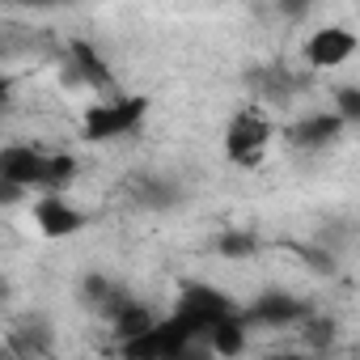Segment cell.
<instances>
[{"instance_id": "7", "label": "cell", "mask_w": 360, "mask_h": 360, "mask_svg": "<svg viewBox=\"0 0 360 360\" xmlns=\"http://www.w3.org/2000/svg\"><path fill=\"white\" fill-rule=\"evenodd\" d=\"M34 225L43 229V238H72V233H81L85 225H89V217L85 212H77L68 200H60V195H43L39 204H34Z\"/></svg>"}, {"instance_id": "3", "label": "cell", "mask_w": 360, "mask_h": 360, "mask_svg": "<svg viewBox=\"0 0 360 360\" xmlns=\"http://www.w3.org/2000/svg\"><path fill=\"white\" fill-rule=\"evenodd\" d=\"M144 115H148V98L144 94H131V98H119V102H98L85 115V140L102 144V140L127 136V131L140 127Z\"/></svg>"}, {"instance_id": "15", "label": "cell", "mask_w": 360, "mask_h": 360, "mask_svg": "<svg viewBox=\"0 0 360 360\" xmlns=\"http://www.w3.org/2000/svg\"><path fill=\"white\" fill-rule=\"evenodd\" d=\"M217 250H221L225 259H250V255L259 250V238H255V233H242V229H233V233H225V238L217 242Z\"/></svg>"}, {"instance_id": "5", "label": "cell", "mask_w": 360, "mask_h": 360, "mask_svg": "<svg viewBox=\"0 0 360 360\" xmlns=\"http://www.w3.org/2000/svg\"><path fill=\"white\" fill-rule=\"evenodd\" d=\"M309 318V305L292 292H263L242 322H259V326H292V322H305Z\"/></svg>"}, {"instance_id": "8", "label": "cell", "mask_w": 360, "mask_h": 360, "mask_svg": "<svg viewBox=\"0 0 360 360\" xmlns=\"http://www.w3.org/2000/svg\"><path fill=\"white\" fill-rule=\"evenodd\" d=\"M352 51H356V34L343 30V26H322V30L309 34V43H305L309 68H335V64H343Z\"/></svg>"}, {"instance_id": "23", "label": "cell", "mask_w": 360, "mask_h": 360, "mask_svg": "<svg viewBox=\"0 0 360 360\" xmlns=\"http://www.w3.org/2000/svg\"><path fill=\"white\" fill-rule=\"evenodd\" d=\"M5 297H9V284H5V280H0V301H5Z\"/></svg>"}, {"instance_id": "9", "label": "cell", "mask_w": 360, "mask_h": 360, "mask_svg": "<svg viewBox=\"0 0 360 360\" xmlns=\"http://www.w3.org/2000/svg\"><path fill=\"white\" fill-rule=\"evenodd\" d=\"M339 136H343V119H335V115H309V119L288 127V144L292 148H326Z\"/></svg>"}, {"instance_id": "6", "label": "cell", "mask_w": 360, "mask_h": 360, "mask_svg": "<svg viewBox=\"0 0 360 360\" xmlns=\"http://www.w3.org/2000/svg\"><path fill=\"white\" fill-rule=\"evenodd\" d=\"M0 178L18 191H30L43 183V153H34L30 144H5L0 148Z\"/></svg>"}, {"instance_id": "22", "label": "cell", "mask_w": 360, "mask_h": 360, "mask_svg": "<svg viewBox=\"0 0 360 360\" xmlns=\"http://www.w3.org/2000/svg\"><path fill=\"white\" fill-rule=\"evenodd\" d=\"M267 360H305L301 352H276V356H267Z\"/></svg>"}, {"instance_id": "18", "label": "cell", "mask_w": 360, "mask_h": 360, "mask_svg": "<svg viewBox=\"0 0 360 360\" xmlns=\"http://www.w3.org/2000/svg\"><path fill=\"white\" fill-rule=\"evenodd\" d=\"M250 81H255V85H259L267 98H284V94H288V77H284L280 68H259Z\"/></svg>"}, {"instance_id": "13", "label": "cell", "mask_w": 360, "mask_h": 360, "mask_svg": "<svg viewBox=\"0 0 360 360\" xmlns=\"http://www.w3.org/2000/svg\"><path fill=\"white\" fill-rule=\"evenodd\" d=\"M157 318L148 314V305H140V301H127L119 314H115V339L119 343H131V339H140L148 326H153Z\"/></svg>"}, {"instance_id": "12", "label": "cell", "mask_w": 360, "mask_h": 360, "mask_svg": "<svg viewBox=\"0 0 360 360\" xmlns=\"http://www.w3.org/2000/svg\"><path fill=\"white\" fill-rule=\"evenodd\" d=\"M208 352L217 356V360H233V356H242L246 352V322L233 314V318H225V322H217L212 330H208Z\"/></svg>"}, {"instance_id": "16", "label": "cell", "mask_w": 360, "mask_h": 360, "mask_svg": "<svg viewBox=\"0 0 360 360\" xmlns=\"http://www.w3.org/2000/svg\"><path fill=\"white\" fill-rule=\"evenodd\" d=\"M301 335H305V343H309V347H318V352H326V347L335 343V335H339V326H335L330 318H314V314H309V318H305V330H301Z\"/></svg>"}, {"instance_id": "17", "label": "cell", "mask_w": 360, "mask_h": 360, "mask_svg": "<svg viewBox=\"0 0 360 360\" xmlns=\"http://www.w3.org/2000/svg\"><path fill=\"white\" fill-rule=\"evenodd\" d=\"M335 102H339V106H335L330 115L343 119V127H347V123H360V89H356V85H343V89L335 94Z\"/></svg>"}, {"instance_id": "14", "label": "cell", "mask_w": 360, "mask_h": 360, "mask_svg": "<svg viewBox=\"0 0 360 360\" xmlns=\"http://www.w3.org/2000/svg\"><path fill=\"white\" fill-rule=\"evenodd\" d=\"M72 178H77V157H68V153L43 157V183L39 187H47L51 195H60V187H68Z\"/></svg>"}, {"instance_id": "19", "label": "cell", "mask_w": 360, "mask_h": 360, "mask_svg": "<svg viewBox=\"0 0 360 360\" xmlns=\"http://www.w3.org/2000/svg\"><path fill=\"white\" fill-rule=\"evenodd\" d=\"M81 292H85V301H89V305H98V309H102V301H106V297L115 292V284H110L106 276H98V271H94V276H85Z\"/></svg>"}, {"instance_id": "4", "label": "cell", "mask_w": 360, "mask_h": 360, "mask_svg": "<svg viewBox=\"0 0 360 360\" xmlns=\"http://www.w3.org/2000/svg\"><path fill=\"white\" fill-rule=\"evenodd\" d=\"M191 339L195 335L178 318H165V322H153L140 339L123 343V360H178L191 347Z\"/></svg>"}, {"instance_id": "10", "label": "cell", "mask_w": 360, "mask_h": 360, "mask_svg": "<svg viewBox=\"0 0 360 360\" xmlns=\"http://www.w3.org/2000/svg\"><path fill=\"white\" fill-rule=\"evenodd\" d=\"M68 56H72V68H77V77H81L85 85H94V89H110V85H115L110 64H106V60L98 56V47H89L85 39H72Z\"/></svg>"}, {"instance_id": "1", "label": "cell", "mask_w": 360, "mask_h": 360, "mask_svg": "<svg viewBox=\"0 0 360 360\" xmlns=\"http://www.w3.org/2000/svg\"><path fill=\"white\" fill-rule=\"evenodd\" d=\"M238 301L229 297V292H221V288H208V284H187L183 288V297H178V322H183L195 339L200 335H208L217 322H225V318H233L238 309H233Z\"/></svg>"}, {"instance_id": "11", "label": "cell", "mask_w": 360, "mask_h": 360, "mask_svg": "<svg viewBox=\"0 0 360 360\" xmlns=\"http://www.w3.org/2000/svg\"><path fill=\"white\" fill-rule=\"evenodd\" d=\"M51 347V326L39 318V314H30V318H22L13 330H9V352L13 356H43Z\"/></svg>"}, {"instance_id": "2", "label": "cell", "mask_w": 360, "mask_h": 360, "mask_svg": "<svg viewBox=\"0 0 360 360\" xmlns=\"http://www.w3.org/2000/svg\"><path fill=\"white\" fill-rule=\"evenodd\" d=\"M271 119L259 110V106H242L238 115H233V123H229V131H225V153H229V161L233 165H259L263 161V153H267V140H271Z\"/></svg>"}, {"instance_id": "21", "label": "cell", "mask_w": 360, "mask_h": 360, "mask_svg": "<svg viewBox=\"0 0 360 360\" xmlns=\"http://www.w3.org/2000/svg\"><path fill=\"white\" fill-rule=\"evenodd\" d=\"M22 195H26V191H18V187H9V183H5V178H0V204H18Z\"/></svg>"}, {"instance_id": "20", "label": "cell", "mask_w": 360, "mask_h": 360, "mask_svg": "<svg viewBox=\"0 0 360 360\" xmlns=\"http://www.w3.org/2000/svg\"><path fill=\"white\" fill-rule=\"evenodd\" d=\"M140 204H144V208H169V204H174V191H169L165 183H144Z\"/></svg>"}]
</instances>
